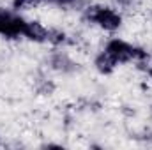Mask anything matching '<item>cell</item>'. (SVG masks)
I'll list each match as a JSON object with an SVG mask.
<instances>
[{
	"mask_svg": "<svg viewBox=\"0 0 152 150\" xmlns=\"http://www.w3.org/2000/svg\"><path fill=\"white\" fill-rule=\"evenodd\" d=\"M41 147H42V149H62L60 143H42Z\"/></svg>",
	"mask_w": 152,
	"mask_h": 150,
	"instance_id": "obj_12",
	"label": "cell"
},
{
	"mask_svg": "<svg viewBox=\"0 0 152 150\" xmlns=\"http://www.w3.org/2000/svg\"><path fill=\"white\" fill-rule=\"evenodd\" d=\"M92 66H94V69H96L99 74H103V76L113 74L115 71H117V67H118L117 62L112 58V55H110L108 51H104L103 48L94 55V58H92Z\"/></svg>",
	"mask_w": 152,
	"mask_h": 150,
	"instance_id": "obj_5",
	"label": "cell"
},
{
	"mask_svg": "<svg viewBox=\"0 0 152 150\" xmlns=\"http://www.w3.org/2000/svg\"><path fill=\"white\" fill-rule=\"evenodd\" d=\"M34 90L37 92V95H51L53 92H55V83L50 79V78H46V76H41L37 78L36 81H34Z\"/></svg>",
	"mask_w": 152,
	"mask_h": 150,
	"instance_id": "obj_8",
	"label": "cell"
},
{
	"mask_svg": "<svg viewBox=\"0 0 152 150\" xmlns=\"http://www.w3.org/2000/svg\"><path fill=\"white\" fill-rule=\"evenodd\" d=\"M151 113H152V106H151Z\"/></svg>",
	"mask_w": 152,
	"mask_h": 150,
	"instance_id": "obj_14",
	"label": "cell"
},
{
	"mask_svg": "<svg viewBox=\"0 0 152 150\" xmlns=\"http://www.w3.org/2000/svg\"><path fill=\"white\" fill-rule=\"evenodd\" d=\"M145 74H147V76L152 79V60H151V64H149V67L145 69Z\"/></svg>",
	"mask_w": 152,
	"mask_h": 150,
	"instance_id": "obj_13",
	"label": "cell"
},
{
	"mask_svg": "<svg viewBox=\"0 0 152 150\" xmlns=\"http://www.w3.org/2000/svg\"><path fill=\"white\" fill-rule=\"evenodd\" d=\"M140 138H142L145 143H152V129H145V131L140 134Z\"/></svg>",
	"mask_w": 152,
	"mask_h": 150,
	"instance_id": "obj_11",
	"label": "cell"
},
{
	"mask_svg": "<svg viewBox=\"0 0 152 150\" xmlns=\"http://www.w3.org/2000/svg\"><path fill=\"white\" fill-rule=\"evenodd\" d=\"M42 5L57 7V9H71V11H83L90 0H41Z\"/></svg>",
	"mask_w": 152,
	"mask_h": 150,
	"instance_id": "obj_7",
	"label": "cell"
},
{
	"mask_svg": "<svg viewBox=\"0 0 152 150\" xmlns=\"http://www.w3.org/2000/svg\"><path fill=\"white\" fill-rule=\"evenodd\" d=\"M41 5V0H11V9H14L16 12H25V11H32L34 7Z\"/></svg>",
	"mask_w": 152,
	"mask_h": 150,
	"instance_id": "obj_9",
	"label": "cell"
},
{
	"mask_svg": "<svg viewBox=\"0 0 152 150\" xmlns=\"http://www.w3.org/2000/svg\"><path fill=\"white\" fill-rule=\"evenodd\" d=\"M143 0H113V5L122 12H133L142 5Z\"/></svg>",
	"mask_w": 152,
	"mask_h": 150,
	"instance_id": "obj_10",
	"label": "cell"
},
{
	"mask_svg": "<svg viewBox=\"0 0 152 150\" xmlns=\"http://www.w3.org/2000/svg\"><path fill=\"white\" fill-rule=\"evenodd\" d=\"M48 30H50V27H46L42 21L27 20L25 30H23V39H27L28 42H34V44H46L48 42Z\"/></svg>",
	"mask_w": 152,
	"mask_h": 150,
	"instance_id": "obj_4",
	"label": "cell"
},
{
	"mask_svg": "<svg viewBox=\"0 0 152 150\" xmlns=\"http://www.w3.org/2000/svg\"><path fill=\"white\" fill-rule=\"evenodd\" d=\"M71 42H73V39H71L67 30H64L60 27H50V30H48V44H51L53 48H66Z\"/></svg>",
	"mask_w": 152,
	"mask_h": 150,
	"instance_id": "obj_6",
	"label": "cell"
},
{
	"mask_svg": "<svg viewBox=\"0 0 152 150\" xmlns=\"http://www.w3.org/2000/svg\"><path fill=\"white\" fill-rule=\"evenodd\" d=\"M81 12H83L81 18L85 23L99 28L104 34H117L124 27V12L110 4H104V2L88 4Z\"/></svg>",
	"mask_w": 152,
	"mask_h": 150,
	"instance_id": "obj_1",
	"label": "cell"
},
{
	"mask_svg": "<svg viewBox=\"0 0 152 150\" xmlns=\"http://www.w3.org/2000/svg\"><path fill=\"white\" fill-rule=\"evenodd\" d=\"M103 50L112 55L117 66H126V64H134L138 69L145 73V69L151 64V55L145 48L133 44L122 37H110L104 41Z\"/></svg>",
	"mask_w": 152,
	"mask_h": 150,
	"instance_id": "obj_2",
	"label": "cell"
},
{
	"mask_svg": "<svg viewBox=\"0 0 152 150\" xmlns=\"http://www.w3.org/2000/svg\"><path fill=\"white\" fill-rule=\"evenodd\" d=\"M46 66L58 76H73L80 71V62L66 48H51V51L46 55Z\"/></svg>",
	"mask_w": 152,
	"mask_h": 150,
	"instance_id": "obj_3",
	"label": "cell"
}]
</instances>
